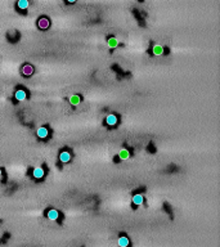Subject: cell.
Returning a JSON list of instances; mask_svg holds the SVG:
<instances>
[{
  "label": "cell",
  "mask_w": 220,
  "mask_h": 247,
  "mask_svg": "<svg viewBox=\"0 0 220 247\" xmlns=\"http://www.w3.org/2000/svg\"><path fill=\"white\" fill-rule=\"evenodd\" d=\"M27 98V91L25 89H17L14 91V99L17 102H22Z\"/></svg>",
  "instance_id": "cell-1"
},
{
  "label": "cell",
  "mask_w": 220,
  "mask_h": 247,
  "mask_svg": "<svg viewBox=\"0 0 220 247\" xmlns=\"http://www.w3.org/2000/svg\"><path fill=\"white\" fill-rule=\"evenodd\" d=\"M37 26H39V29H40V30H46V29H49V26H50V21H49V18H46V17H41V18H39V21H37Z\"/></svg>",
  "instance_id": "cell-2"
},
{
  "label": "cell",
  "mask_w": 220,
  "mask_h": 247,
  "mask_svg": "<svg viewBox=\"0 0 220 247\" xmlns=\"http://www.w3.org/2000/svg\"><path fill=\"white\" fill-rule=\"evenodd\" d=\"M117 121H119V118H117V116H116L115 113H110L108 116L106 117V120H104L106 125H108V126H115V125H117Z\"/></svg>",
  "instance_id": "cell-3"
},
{
  "label": "cell",
  "mask_w": 220,
  "mask_h": 247,
  "mask_svg": "<svg viewBox=\"0 0 220 247\" xmlns=\"http://www.w3.org/2000/svg\"><path fill=\"white\" fill-rule=\"evenodd\" d=\"M36 134L40 139H46L48 136H49V130H48V128H45V126H41V128L37 129Z\"/></svg>",
  "instance_id": "cell-4"
},
{
  "label": "cell",
  "mask_w": 220,
  "mask_h": 247,
  "mask_svg": "<svg viewBox=\"0 0 220 247\" xmlns=\"http://www.w3.org/2000/svg\"><path fill=\"white\" fill-rule=\"evenodd\" d=\"M44 175H45V171H44V169L42 167H35L34 170H32V177H34L35 179H42L44 178Z\"/></svg>",
  "instance_id": "cell-5"
},
{
  "label": "cell",
  "mask_w": 220,
  "mask_h": 247,
  "mask_svg": "<svg viewBox=\"0 0 220 247\" xmlns=\"http://www.w3.org/2000/svg\"><path fill=\"white\" fill-rule=\"evenodd\" d=\"M144 204V197L140 194V193H137L133 196V205L134 206H142Z\"/></svg>",
  "instance_id": "cell-6"
},
{
  "label": "cell",
  "mask_w": 220,
  "mask_h": 247,
  "mask_svg": "<svg viewBox=\"0 0 220 247\" xmlns=\"http://www.w3.org/2000/svg\"><path fill=\"white\" fill-rule=\"evenodd\" d=\"M59 161L62 163H67L71 161V153H69L68 151H62L59 153Z\"/></svg>",
  "instance_id": "cell-7"
},
{
  "label": "cell",
  "mask_w": 220,
  "mask_h": 247,
  "mask_svg": "<svg viewBox=\"0 0 220 247\" xmlns=\"http://www.w3.org/2000/svg\"><path fill=\"white\" fill-rule=\"evenodd\" d=\"M21 72H22L23 76H31L34 74V67L31 64H23L22 68H21Z\"/></svg>",
  "instance_id": "cell-8"
},
{
  "label": "cell",
  "mask_w": 220,
  "mask_h": 247,
  "mask_svg": "<svg viewBox=\"0 0 220 247\" xmlns=\"http://www.w3.org/2000/svg\"><path fill=\"white\" fill-rule=\"evenodd\" d=\"M46 216H48L49 220L56 221V220H58V218H59V212H58L57 210H54V208H52V210H49L46 212Z\"/></svg>",
  "instance_id": "cell-9"
},
{
  "label": "cell",
  "mask_w": 220,
  "mask_h": 247,
  "mask_svg": "<svg viewBox=\"0 0 220 247\" xmlns=\"http://www.w3.org/2000/svg\"><path fill=\"white\" fill-rule=\"evenodd\" d=\"M152 52H153L154 56H162L164 54V46L160 45V44H156V45H153Z\"/></svg>",
  "instance_id": "cell-10"
},
{
  "label": "cell",
  "mask_w": 220,
  "mask_h": 247,
  "mask_svg": "<svg viewBox=\"0 0 220 247\" xmlns=\"http://www.w3.org/2000/svg\"><path fill=\"white\" fill-rule=\"evenodd\" d=\"M129 157H130V152H129V149H126V148H122V149L119 152L120 160H127Z\"/></svg>",
  "instance_id": "cell-11"
},
{
  "label": "cell",
  "mask_w": 220,
  "mask_h": 247,
  "mask_svg": "<svg viewBox=\"0 0 220 247\" xmlns=\"http://www.w3.org/2000/svg\"><path fill=\"white\" fill-rule=\"evenodd\" d=\"M117 243H119L120 247H127L129 245H130V241H129L127 237H125V235H122V237L119 238V241H117Z\"/></svg>",
  "instance_id": "cell-12"
},
{
  "label": "cell",
  "mask_w": 220,
  "mask_h": 247,
  "mask_svg": "<svg viewBox=\"0 0 220 247\" xmlns=\"http://www.w3.org/2000/svg\"><path fill=\"white\" fill-rule=\"evenodd\" d=\"M80 102H81V97H80V95L73 94V95L69 97V103H71L72 106H79Z\"/></svg>",
  "instance_id": "cell-13"
},
{
  "label": "cell",
  "mask_w": 220,
  "mask_h": 247,
  "mask_svg": "<svg viewBox=\"0 0 220 247\" xmlns=\"http://www.w3.org/2000/svg\"><path fill=\"white\" fill-rule=\"evenodd\" d=\"M29 5H30L29 0H19V2L17 3V8L19 10H26V9L29 8Z\"/></svg>",
  "instance_id": "cell-14"
},
{
  "label": "cell",
  "mask_w": 220,
  "mask_h": 247,
  "mask_svg": "<svg viewBox=\"0 0 220 247\" xmlns=\"http://www.w3.org/2000/svg\"><path fill=\"white\" fill-rule=\"evenodd\" d=\"M107 44H108V46L110 48H116L117 45H119V41H117V39H115V37H110L108 41H107Z\"/></svg>",
  "instance_id": "cell-15"
},
{
  "label": "cell",
  "mask_w": 220,
  "mask_h": 247,
  "mask_svg": "<svg viewBox=\"0 0 220 247\" xmlns=\"http://www.w3.org/2000/svg\"><path fill=\"white\" fill-rule=\"evenodd\" d=\"M2 175H3V170L0 169V178H2Z\"/></svg>",
  "instance_id": "cell-16"
}]
</instances>
